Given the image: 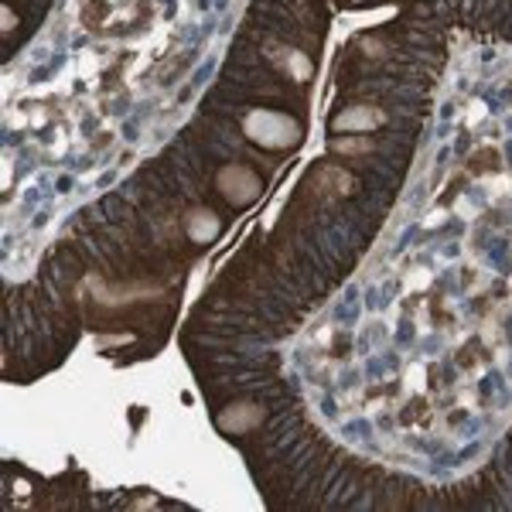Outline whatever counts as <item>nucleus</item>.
I'll return each instance as SVG.
<instances>
[{
    "label": "nucleus",
    "instance_id": "1",
    "mask_svg": "<svg viewBox=\"0 0 512 512\" xmlns=\"http://www.w3.org/2000/svg\"><path fill=\"white\" fill-rule=\"evenodd\" d=\"M441 18L465 24L468 31L512 38V0H427Z\"/></svg>",
    "mask_w": 512,
    "mask_h": 512
}]
</instances>
